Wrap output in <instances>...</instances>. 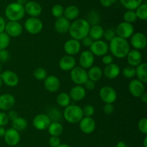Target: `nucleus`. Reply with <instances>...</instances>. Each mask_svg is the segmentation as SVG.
<instances>
[{
	"mask_svg": "<svg viewBox=\"0 0 147 147\" xmlns=\"http://www.w3.org/2000/svg\"><path fill=\"white\" fill-rule=\"evenodd\" d=\"M90 28V25L87 20L84 19H77L70 23L68 32L72 39L80 41L88 35Z\"/></svg>",
	"mask_w": 147,
	"mask_h": 147,
	"instance_id": "nucleus-1",
	"label": "nucleus"
},
{
	"mask_svg": "<svg viewBox=\"0 0 147 147\" xmlns=\"http://www.w3.org/2000/svg\"><path fill=\"white\" fill-rule=\"evenodd\" d=\"M109 50L113 57L119 59H123L126 57L128 53L130 51V44L127 40L116 36L110 42Z\"/></svg>",
	"mask_w": 147,
	"mask_h": 147,
	"instance_id": "nucleus-2",
	"label": "nucleus"
},
{
	"mask_svg": "<svg viewBox=\"0 0 147 147\" xmlns=\"http://www.w3.org/2000/svg\"><path fill=\"white\" fill-rule=\"evenodd\" d=\"M5 16L9 21L19 22L24 18L25 15V10L23 5L17 2L9 4L5 8Z\"/></svg>",
	"mask_w": 147,
	"mask_h": 147,
	"instance_id": "nucleus-3",
	"label": "nucleus"
},
{
	"mask_svg": "<svg viewBox=\"0 0 147 147\" xmlns=\"http://www.w3.org/2000/svg\"><path fill=\"white\" fill-rule=\"evenodd\" d=\"M63 117L70 123H78L84 117L83 109L78 105H69L65 108Z\"/></svg>",
	"mask_w": 147,
	"mask_h": 147,
	"instance_id": "nucleus-4",
	"label": "nucleus"
},
{
	"mask_svg": "<svg viewBox=\"0 0 147 147\" xmlns=\"http://www.w3.org/2000/svg\"><path fill=\"white\" fill-rule=\"evenodd\" d=\"M24 29L31 34H37L43 29V23L37 17H30L24 22Z\"/></svg>",
	"mask_w": 147,
	"mask_h": 147,
	"instance_id": "nucleus-5",
	"label": "nucleus"
},
{
	"mask_svg": "<svg viewBox=\"0 0 147 147\" xmlns=\"http://www.w3.org/2000/svg\"><path fill=\"white\" fill-rule=\"evenodd\" d=\"M70 79L77 86H83L88 80V73L81 67H75L70 70Z\"/></svg>",
	"mask_w": 147,
	"mask_h": 147,
	"instance_id": "nucleus-6",
	"label": "nucleus"
},
{
	"mask_svg": "<svg viewBox=\"0 0 147 147\" xmlns=\"http://www.w3.org/2000/svg\"><path fill=\"white\" fill-rule=\"evenodd\" d=\"M99 96L105 103L113 104L117 99V93L111 86H105L99 90Z\"/></svg>",
	"mask_w": 147,
	"mask_h": 147,
	"instance_id": "nucleus-7",
	"label": "nucleus"
},
{
	"mask_svg": "<svg viewBox=\"0 0 147 147\" xmlns=\"http://www.w3.org/2000/svg\"><path fill=\"white\" fill-rule=\"evenodd\" d=\"M90 51L92 54L96 57H103L106 55L109 50V45L104 40H96L90 47Z\"/></svg>",
	"mask_w": 147,
	"mask_h": 147,
	"instance_id": "nucleus-8",
	"label": "nucleus"
},
{
	"mask_svg": "<svg viewBox=\"0 0 147 147\" xmlns=\"http://www.w3.org/2000/svg\"><path fill=\"white\" fill-rule=\"evenodd\" d=\"M134 33V27L133 24L126 22H121L116 29V34L118 35L117 37H121L125 40L130 38Z\"/></svg>",
	"mask_w": 147,
	"mask_h": 147,
	"instance_id": "nucleus-9",
	"label": "nucleus"
},
{
	"mask_svg": "<svg viewBox=\"0 0 147 147\" xmlns=\"http://www.w3.org/2000/svg\"><path fill=\"white\" fill-rule=\"evenodd\" d=\"M147 45L146 37L144 33L138 32L134 33L131 37V45L134 50H142L146 48Z\"/></svg>",
	"mask_w": 147,
	"mask_h": 147,
	"instance_id": "nucleus-10",
	"label": "nucleus"
},
{
	"mask_svg": "<svg viewBox=\"0 0 147 147\" xmlns=\"http://www.w3.org/2000/svg\"><path fill=\"white\" fill-rule=\"evenodd\" d=\"M22 26L19 22L9 21L6 23L4 32L9 37H17L22 33Z\"/></svg>",
	"mask_w": 147,
	"mask_h": 147,
	"instance_id": "nucleus-11",
	"label": "nucleus"
},
{
	"mask_svg": "<svg viewBox=\"0 0 147 147\" xmlns=\"http://www.w3.org/2000/svg\"><path fill=\"white\" fill-rule=\"evenodd\" d=\"M0 77L4 84L8 87H15L19 83V77L14 72L11 70H5L0 73Z\"/></svg>",
	"mask_w": 147,
	"mask_h": 147,
	"instance_id": "nucleus-12",
	"label": "nucleus"
},
{
	"mask_svg": "<svg viewBox=\"0 0 147 147\" xmlns=\"http://www.w3.org/2000/svg\"><path fill=\"white\" fill-rule=\"evenodd\" d=\"M50 123H51V121H50L48 116L47 114H43V113L37 114V116H34L32 121L33 126L37 130L39 131H43L47 129Z\"/></svg>",
	"mask_w": 147,
	"mask_h": 147,
	"instance_id": "nucleus-13",
	"label": "nucleus"
},
{
	"mask_svg": "<svg viewBox=\"0 0 147 147\" xmlns=\"http://www.w3.org/2000/svg\"><path fill=\"white\" fill-rule=\"evenodd\" d=\"M81 49V43L78 40L70 39L64 44V51L67 55L73 56L78 54Z\"/></svg>",
	"mask_w": 147,
	"mask_h": 147,
	"instance_id": "nucleus-14",
	"label": "nucleus"
},
{
	"mask_svg": "<svg viewBox=\"0 0 147 147\" xmlns=\"http://www.w3.org/2000/svg\"><path fill=\"white\" fill-rule=\"evenodd\" d=\"M4 142L7 144L11 146H15L20 143V132L14 129L13 128H10L6 130L5 134L4 136Z\"/></svg>",
	"mask_w": 147,
	"mask_h": 147,
	"instance_id": "nucleus-15",
	"label": "nucleus"
},
{
	"mask_svg": "<svg viewBox=\"0 0 147 147\" xmlns=\"http://www.w3.org/2000/svg\"><path fill=\"white\" fill-rule=\"evenodd\" d=\"M129 90L134 97L140 98L141 96L145 93L144 83L138 79H133L129 84Z\"/></svg>",
	"mask_w": 147,
	"mask_h": 147,
	"instance_id": "nucleus-16",
	"label": "nucleus"
},
{
	"mask_svg": "<svg viewBox=\"0 0 147 147\" xmlns=\"http://www.w3.org/2000/svg\"><path fill=\"white\" fill-rule=\"evenodd\" d=\"M95 56L90 53V50H84L82 52L79 57V63L80 67H83V69H89L93 66L94 63Z\"/></svg>",
	"mask_w": 147,
	"mask_h": 147,
	"instance_id": "nucleus-17",
	"label": "nucleus"
},
{
	"mask_svg": "<svg viewBox=\"0 0 147 147\" xmlns=\"http://www.w3.org/2000/svg\"><path fill=\"white\" fill-rule=\"evenodd\" d=\"M15 98L10 93H4L0 96V110L3 111H9L14 106Z\"/></svg>",
	"mask_w": 147,
	"mask_h": 147,
	"instance_id": "nucleus-18",
	"label": "nucleus"
},
{
	"mask_svg": "<svg viewBox=\"0 0 147 147\" xmlns=\"http://www.w3.org/2000/svg\"><path fill=\"white\" fill-rule=\"evenodd\" d=\"M24 7L25 13L30 16V17H38L42 11L41 5L34 1H28L24 4Z\"/></svg>",
	"mask_w": 147,
	"mask_h": 147,
	"instance_id": "nucleus-19",
	"label": "nucleus"
},
{
	"mask_svg": "<svg viewBox=\"0 0 147 147\" xmlns=\"http://www.w3.org/2000/svg\"><path fill=\"white\" fill-rule=\"evenodd\" d=\"M80 129L86 134H90L96 129V121L92 117H83L79 122Z\"/></svg>",
	"mask_w": 147,
	"mask_h": 147,
	"instance_id": "nucleus-20",
	"label": "nucleus"
},
{
	"mask_svg": "<svg viewBox=\"0 0 147 147\" xmlns=\"http://www.w3.org/2000/svg\"><path fill=\"white\" fill-rule=\"evenodd\" d=\"M44 86L50 93H55L60 89V79L55 76H47L44 80Z\"/></svg>",
	"mask_w": 147,
	"mask_h": 147,
	"instance_id": "nucleus-21",
	"label": "nucleus"
},
{
	"mask_svg": "<svg viewBox=\"0 0 147 147\" xmlns=\"http://www.w3.org/2000/svg\"><path fill=\"white\" fill-rule=\"evenodd\" d=\"M76 65V60L73 56H63L59 61V67L63 71H70L73 70Z\"/></svg>",
	"mask_w": 147,
	"mask_h": 147,
	"instance_id": "nucleus-22",
	"label": "nucleus"
},
{
	"mask_svg": "<svg viewBox=\"0 0 147 147\" xmlns=\"http://www.w3.org/2000/svg\"><path fill=\"white\" fill-rule=\"evenodd\" d=\"M70 22L64 17L57 18L54 24V28L58 34H64L68 32L70 29Z\"/></svg>",
	"mask_w": 147,
	"mask_h": 147,
	"instance_id": "nucleus-23",
	"label": "nucleus"
},
{
	"mask_svg": "<svg viewBox=\"0 0 147 147\" xmlns=\"http://www.w3.org/2000/svg\"><path fill=\"white\" fill-rule=\"evenodd\" d=\"M127 63L129 65L136 67L142 62V54L139 50H130L126 56Z\"/></svg>",
	"mask_w": 147,
	"mask_h": 147,
	"instance_id": "nucleus-24",
	"label": "nucleus"
},
{
	"mask_svg": "<svg viewBox=\"0 0 147 147\" xmlns=\"http://www.w3.org/2000/svg\"><path fill=\"white\" fill-rule=\"evenodd\" d=\"M120 67L116 63H111V64L106 65L104 70H103V74L109 80L116 78L120 75Z\"/></svg>",
	"mask_w": 147,
	"mask_h": 147,
	"instance_id": "nucleus-25",
	"label": "nucleus"
},
{
	"mask_svg": "<svg viewBox=\"0 0 147 147\" xmlns=\"http://www.w3.org/2000/svg\"><path fill=\"white\" fill-rule=\"evenodd\" d=\"M70 99L74 101H80L86 96V90L82 86H76L72 88L69 93Z\"/></svg>",
	"mask_w": 147,
	"mask_h": 147,
	"instance_id": "nucleus-26",
	"label": "nucleus"
},
{
	"mask_svg": "<svg viewBox=\"0 0 147 147\" xmlns=\"http://www.w3.org/2000/svg\"><path fill=\"white\" fill-rule=\"evenodd\" d=\"M80 14V10L78 7L76 5H70L68 7L64 9V13H63V17L68 20L69 21L70 20H77Z\"/></svg>",
	"mask_w": 147,
	"mask_h": 147,
	"instance_id": "nucleus-27",
	"label": "nucleus"
},
{
	"mask_svg": "<svg viewBox=\"0 0 147 147\" xmlns=\"http://www.w3.org/2000/svg\"><path fill=\"white\" fill-rule=\"evenodd\" d=\"M105 30H103V27L99 24H96V25L91 26L89 30L88 36L93 40H100L103 38V33Z\"/></svg>",
	"mask_w": 147,
	"mask_h": 147,
	"instance_id": "nucleus-28",
	"label": "nucleus"
},
{
	"mask_svg": "<svg viewBox=\"0 0 147 147\" xmlns=\"http://www.w3.org/2000/svg\"><path fill=\"white\" fill-rule=\"evenodd\" d=\"M87 73L89 80H93L95 83L100 80L103 76L102 69L99 66L97 65L92 66L91 67L89 68L88 71Z\"/></svg>",
	"mask_w": 147,
	"mask_h": 147,
	"instance_id": "nucleus-29",
	"label": "nucleus"
},
{
	"mask_svg": "<svg viewBox=\"0 0 147 147\" xmlns=\"http://www.w3.org/2000/svg\"><path fill=\"white\" fill-rule=\"evenodd\" d=\"M136 76L137 79L143 83H147V64L146 63H142L140 65L135 67Z\"/></svg>",
	"mask_w": 147,
	"mask_h": 147,
	"instance_id": "nucleus-30",
	"label": "nucleus"
},
{
	"mask_svg": "<svg viewBox=\"0 0 147 147\" xmlns=\"http://www.w3.org/2000/svg\"><path fill=\"white\" fill-rule=\"evenodd\" d=\"M47 130L51 136L59 137L63 133V126L60 122H51L47 128Z\"/></svg>",
	"mask_w": 147,
	"mask_h": 147,
	"instance_id": "nucleus-31",
	"label": "nucleus"
},
{
	"mask_svg": "<svg viewBox=\"0 0 147 147\" xmlns=\"http://www.w3.org/2000/svg\"><path fill=\"white\" fill-rule=\"evenodd\" d=\"M11 125H12V128L17 131H24L27 129V120L23 117H17L14 120L11 121Z\"/></svg>",
	"mask_w": 147,
	"mask_h": 147,
	"instance_id": "nucleus-32",
	"label": "nucleus"
},
{
	"mask_svg": "<svg viewBox=\"0 0 147 147\" xmlns=\"http://www.w3.org/2000/svg\"><path fill=\"white\" fill-rule=\"evenodd\" d=\"M121 4L127 10H135L143 3V0H120Z\"/></svg>",
	"mask_w": 147,
	"mask_h": 147,
	"instance_id": "nucleus-33",
	"label": "nucleus"
},
{
	"mask_svg": "<svg viewBox=\"0 0 147 147\" xmlns=\"http://www.w3.org/2000/svg\"><path fill=\"white\" fill-rule=\"evenodd\" d=\"M56 101H57V104L59 106H61V107L65 108L70 104L71 99H70V97L68 93L63 92V93H59L58 96H57Z\"/></svg>",
	"mask_w": 147,
	"mask_h": 147,
	"instance_id": "nucleus-34",
	"label": "nucleus"
},
{
	"mask_svg": "<svg viewBox=\"0 0 147 147\" xmlns=\"http://www.w3.org/2000/svg\"><path fill=\"white\" fill-rule=\"evenodd\" d=\"M137 19L145 21L147 19V4L146 3H142L139 7L135 10Z\"/></svg>",
	"mask_w": 147,
	"mask_h": 147,
	"instance_id": "nucleus-35",
	"label": "nucleus"
},
{
	"mask_svg": "<svg viewBox=\"0 0 147 147\" xmlns=\"http://www.w3.org/2000/svg\"><path fill=\"white\" fill-rule=\"evenodd\" d=\"M86 20L90 25H96V24H98V23L100 21V15L96 10H92L89 12L88 19Z\"/></svg>",
	"mask_w": 147,
	"mask_h": 147,
	"instance_id": "nucleus-36",
	"label": "nucleus"
},
{
	"mask_svg": "<svg viewBox=\"0 0 147 147\" xmlns=\"http://www.w3.org/2000/svg\"><path fill=\"white\" fill-rule=\"evenodd\" d=\"M33 76L37 80H44L47 77V73L43 67H37L33 72Z\"/></svg>",
	"mask_w": 147,
	"mask_h": 147,
	"instance_id": "nucleus-37",
	"label": "nucleus"
},
{
	"mask_svg": "<svg viewBox=\"0 0 147 147\" xmlns=\"http://www.w3.org/2000/svg\"><path fill=\"white\" fill-rule=\"evenodd\" d=\"M52 15L55 18L57 19L60 17H63V13H64V8L61 4H55L51 9Z\"/></svg>",
	"mask_w": 147,
	"mask_h": 147,
	"instance_id": "nucleus-38",
	"label": "nucleus"
},
{
	"mask_svg": "<svg viewBox=\"0 0 147 147\" xmlns=\"http://www.w3.org/2000/svg\"><path fill=\"white\" fill-rule=\"evenodd\" d=\"M123 20L126 22L131 23V24L135 22L137 20V17H136L135 11H134V10H127L123 14Z\"/></svg>",
	"mask_w": 147,
	"mask_h": 147,
	"instance_id": "nucleus-39",
	"label": "nucleus"
},
{
	"mask_svg": "<svg viewBox=\"0 0 147 147\" xmlns=\"http://www.w3.org/2000/svg\"><path fill=\"white\" fill-rule=\"evenodd\" d=\"M10 44V37L5 32L0 33V50H6Z\"/></svg>",
	"mask_w": 147,
	"mask_h": 147,
	"instance_id": "nucleus-40",
	"label": "nucleus"
},
{
	"mask_svg": "<svg viewBox=\"0 0 147 147\" xmlns=\"http://www.w3.org/2000/svg\"><path fill=\"white\" fill-rule=\"evenodd\" d=\"M122 75L126 78L131 79L136 76V69L134 67L128 65L122 70Z\"/></svg>",
	"mask_w": 147,
	"mask_h": 147,
	"instance_id": "nucleus-41",
	"label": "nucleus"
},
{
	"mask_svg": "<svg viewBox=\"0 0 147 147\" xmlns=\"http://www.w3.org/2000/svg\"><path fill=\"white\" fill-rule=\"evenodd\" d=\"M48 117L50 118V121H53V122H59L60 119H61V113L60 111L57 110L55 108H53L49 111Z\"/></svg>",
	"mask_w": 147,
	"mask_h": 147,
	"instance_id": "nucleus-42",
	"label": "nucleus"
},
{
	"mask_svg": "<svg viewBox=\"0 0 147 147\" xmlns=\"http://www.w3.org/2000/svg\"><path fill=\"white\" fill-rule=\"evenodd\" d=\"M82 109L85 117H92L95 113V108L92 105H86Z\"/></svg>",
	"mask_w": 147,
	"mask_h": 147,
	"instance_id": "nucleus-43",
	"label": "nucleus"
},
{
	"mask_svg": "<svg viewBox=\"0 0 147 147\" xmlns=\"http://www.w3.org/2000/svg\"><path fill=\"white\" fill-rule=\"evenodd\" d=\"M116 30H113V29H109V30L104 31L103 37L105 39V41L110 42L113 38L116 37Z\"/></svg>",
	"mask_w": 147,
	"mask_h": 147,
	"instance_id": "nucleus-44",
	"label": "nucleus"
},
{
	"mask_svg": "<svg viewBox=\"0 0 147 147\" xmlns=\"http://www.w3.org/2000/svg\"><path fill=\"white\" fill-rule=\"evenodd\" d=\"M138 128L140 131L141 133L144 134H147V119L146 118H142L139 120L138 123Z\"/></svg>",
	"mask_w": 147,
	"mask_h": 147,
	"instance_id": "nucleus-45",
	"label": "nucleus"
},
{
	"mask_svg": "<svg viewBox=\"0 0 147 147\" xmlns=\"http://www.w3.org/2000/svg\"><path fill=\"white\" fill-rule=\"evenodd\" d=\"M9 119L7 116V113H4V111L0 112V126L4 127L5 126H7L9 123Z\"/></svg>",
	"mask_w": 147,
	"mask_h": 147,
	"instance_id": "nucleus-46",
	"label": "nucleus"
},
{
	"mask_svg": "<svg viewBox=\"0 0 147 147\" xmlns=\"http://www.w3.org/2000/svg\"><path fill=\"white\" fill-rule=\"evenodd\" d=\"M49 145L51 147H58L60 145V139L57 136H51L48 141Z\"/></svg>",
	"mask_w": 147,
	"mask_h": 147,
	"instance_id": "nucleus-47",
	"label": "nucleus"
},
{
	"mask_svg": "<svg viewBox=\"0 0 147 147\" xmlns=\"http://www.w3.org/2000/svg\"><path fill=\"white\" fill-rule=\"evenodd\" d=\"M9 58V53L7 50H0V63H5Z\"/></svg>",
	"mask_w": 147,
	"mask_h": 147,
	"instance_id": "nucleus-48",
	"label": "nucleus"
},
{
	"mask_svg": "<svg viewBox=\"0 0 147 147\" xmlns=\"http://www.w3.org/2000/svg\"><path fill=\"white\" fill-rule=\"evenodd\" d=\"M103 110L105 114L111 115L114 111V106L111 103H105Z\"/></svg>",
	"mask_w": 147,
	"mask_h": 147,
	"instance_id": "nucleus-49",
	"label": "nucleus"
},
{
	"mask_svg": "<svg viewBox=\"0 0 147 147\" xmlns=\"http://www.w3.org/2000/svg\"><path fill=\"white\" fill-rule=\"evenodd\" d=\"M113 57L111 55H105L102 57V62L104 65H110L111 63H113Z\"/></svg>",
	"mask_w": 147,
	"mask_h": 147,
	"instance_id": "nucleus-50",
	"label": "nucleus"
},
{
	"mask_svg": "<svg viewBox=\"0 0 147 147\" xmlns=\"http://www.w3.org/2000/svg\"><path fill=\"white\" fill-rule=\"evenodd\" d=\"M83 87H84V88L86 89V90H93V89L96 88V83H95L94 81H93V80H89L88 79V80L84 83V86H83Z\"/></svg>",
	"mask_w": 147,
	"mask_h": 147,
	"instance_id": "nucleus-51",
	"label": "nucleus"
},
{
	"mask_svg": "<svg viewBox=\"0 0 147 147\" xmlns=\"http://www.w3.org/2000/svg\"><path fill=\"white\" fill-rule=\"evenodd\" d=\"M81 41H82V44H83V45L86 47H90L93 42V40H92L88 35L86 36V37H84Z\"/></svg>",
	"mask_w": 147,
	"mask_h": 147,
	"instance_id": "nucleus-52",
	"label": "nucleus"
},
{
	"mask_svg": "<svg viewBox=\"0 0 147 147\" xmlns=\"http://www.w3.org/2000/svg\"><path fill=\"white\" fill-rule=\"evenodd\" d=\"M117 0H100V3L103 7H110L116 3Z\"/></svg>",
	"mask_w": 147,
	"mask_h": 147,
	"instance_id": "nucleus-53",
	"label": "nucleus"
},
{
	"mask_svg": "<svg viewBox=\"0 0 147 147\" xmlns=\"http://www.w3.org/2000/svg\"><path fill=\"white\" fill-rule=\"evenodd\" d=\"M7 116H8V118L9 120L13 121L15 119H17L18 117V114H17V112L15 111L14 110H9V113H7Z\"/></svg>",
	"mask_w": 147,
	"mask_h": 147,
	"instance_id": "nucleus-54",
	"label": "nucleus"
},
{
	"mask_svg": "<svg viewBox=\"0 0 147 147\" xmlns=\"http://www.w3.org/2000/svg\"><path fill=\"white\" fill-rule=\"evenodd\" d=\"M6 22L4 19L1 16H0V33H2L4 32V29H5Z\"/></svg>",
	"mask_w": 147,
	"mask_h": 147,
	"instance_id": "nucleus-55",
	"label": "nucleus"
},
{
	"mask_svg": "<svg viewBox=\"0 0 147 147\" xmlns=\"http://www.w3.org/2000/svg\"><path fill=\"white\" fill-rule=\"evenodd\" d=\"M140 98H141V100H142V101L143 102V103H146V102H147V94H146V93H144L143 94H142V96H141Z\"/></svg>",
	"mask_w": 147,
	"mask_h": 147,
	"instance_id": "nucleus-56",
	"label": "nucleus"
},
{
	"mask_svg": "<svg viewBox=\"0 0 147 147\" xmlns=\"http://www.w3.org/2000/svg\"><path fill=\"white\" fill-rule=\"evenodd\" d=\"M6 129L3 126H0V138L4 137V134H5Z\"/></svg>",
	"mask_w": 147,
	"mask_h": 147,
	"instance_id": "nucleus-57",
	"label": "nucleus"
},
{
	"mask_svg": "<svg viewBox=\"0 0 147 147\" xmlns=\"http://www.w3.org/2000/svg\"><path fill=\"white\" fill-rule=\"evenodd\" d=\"M116 147H127V144L124 142L121 141V142H118L117 144H116Z\"/></svg>",
	"mask_w": 147,
	"mask_h": 147,
	"instance_id": "nucleus-58",
	"label": "nucleus"
},
{
	"mask_svg": "<svg viewBox=\"0 0 147 147\" xmlns=\"http://www.w3.org/2000/svg\"><path fill=\"white\" fill-rule=\"evenodd\" d=\"M16 1H17V3L21 4V5L24 6V4H25L26 3L29 1V0H16Z\"/></svg>",
	"mask_w": 147,
	"mask_h": 147,
	"instance_id": "nucleus-59",
	"label": "nucleus"
},
{
	"mask_svg": "<svg viewBox=\"0 0 147 147\" xmlns=\"http://www.w3.org/2000/svg\"><path fill=\"white\" fill-rule=\"evenodd\" d=\"M143 147H147V137L146 136L144 138V139Z\"/></svg>",
	"mask_w": 147,
	"mask_h": 147,
	"instance_id": "nucleus-60",
	"label": "nucleus"
},
{
	"mask_svg": "<svg viewBox=\"0 0 147 147\" xmlns=\"http://www.w3.org/2000/svg\"><path fill=\"white\" fill-rule=\"evenodd\" d=\"M58 147H70L69 145L66 144H60V145Z\"/></svg>",
	"mask_w": 147,
	"mask_h": 147,
	"instance_id": "nucleus-61",
	"label": "nucleus"
},
{
	"mask_svg": "<svg viewBox=\"0 0 147 147\" xmlns=\"http://www.w3.org/2000/svg\"><path fill=\"white\" fill-rule=\"evenodd\" d=\"M2 85H3V82H2V80H1V77H0V88H1V86H2Z\"/></svg>",
	"mask_w": 147,
	"mask_h": 147,
	"instance_id": "nucleus-62",
	"label": "nucleus"
},
{
	"mask_svg": "<svg viewBox=\"0 0 147 147\" xmlns=\"http://www.w3.org/2000/svg\"><path fill=\"white\" fill-rule=\"evenodd\" d=\"M1 63H0V73H1Z\"/></svg>",
	"mask_w": 147,
	"mask_h": 147,
	"instance_id": "nucleus-63",
	"label": "nucleus"
},
{
	"mask_svg": "<svg viewBox=\"0 0 147 147\" xmlns=\"http://www.w3.org/2000/svg\"><path fill=\"white\" fill-rule=\"evenodd\" d=\"M139 147H143V146H139Z\"/></svg>",
	"mask_w": 147,
	"mask_h": 147,
	"instance_id": "nucleus-64",
	"label": "nucleus"
}]
</instances>
